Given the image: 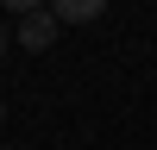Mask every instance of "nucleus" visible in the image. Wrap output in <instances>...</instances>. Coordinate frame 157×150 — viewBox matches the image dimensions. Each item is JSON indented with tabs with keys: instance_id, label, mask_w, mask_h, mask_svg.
<instances>
[{
	"instance_id": "nucleus-1",
	"label": "nucleus",
	"mask_w": 157,
	"mask_h": 150,
	"mask_svg": "<svg viewBox=\"0 0 157 150\" xmlns=\"http://www.w3.org/2000/svg\"><path fill=\"white\" fill-rule=\"evenodd\" d=\"M57 31H63V25L50 19V6H38V12H25V19H19V31H13V38H19L25 50H50V44H57Z\"/></svg>"
},
{
	"instance_id": "nucleus-2",
	"label": "nucleus",
	"mask_w": 157,
	"mask_h": 150,
	"mask_svg": "<svg viewBox=\"0 0 157 150\" xmlns=\"http://www.w3.org/2000/svg\"><path fill=\"white\" fill-rule=\"evenodd\" d=\"M107 12V0H50V19L57 25H94Z\"/></svg>"
},
{
	"instance_id": "nucleus-3",
	"label": "nucleus",
	"mask_w": 157,
	"mask_h": 150,
	"mask_svg": "<svg viewBox=\"0 0 157 150\" xmlns=\"http://www.w3.org/2000/svg\"><path fill=\"white\" fill-rule=\"evenodd\" d=\"M0 6H6V12H19V19H25V12H38L44 0H0Z\"/></svg>"
},
{
	"instance_id": "nucleus-4",
	"label": "nucleus",
	"mask_w": 157,
	"mask_h": 150,
	"mask_svg": "<svg viewBox=\"0 0 157 150\" xmlns=\"http://www.w3.org/2000/svg\"><path fill=\"white\" fill-rule=\"evenodd\" d=\"M6 44H13V38H6V25H0V56H6Z\"/></svg>"
},
{
	"instance_id": "nucleus-5",
	"label": "nucleus",
	"mask_w": 157,
	"mask_h": 150,
	"mask_svg": "<svg viewBox=\"0 0 157 150\" xmlns=\"http://www.w3.org/2000/svg\"><path fill=\"white\" fill-rule=\"evenodd\" d=\"M0 125H6V100H0Z\"/></svg>"
}]
</instances>
